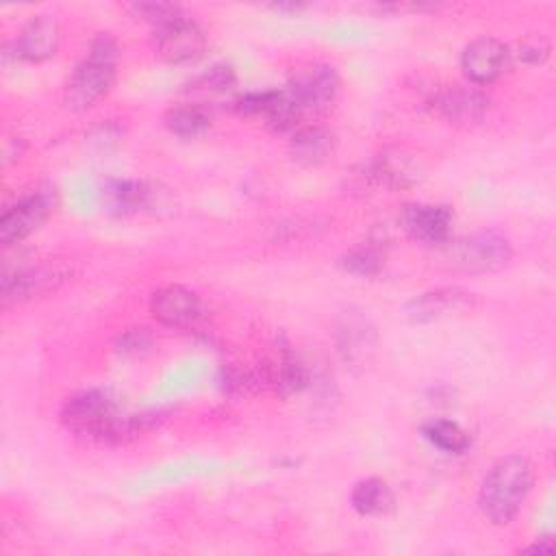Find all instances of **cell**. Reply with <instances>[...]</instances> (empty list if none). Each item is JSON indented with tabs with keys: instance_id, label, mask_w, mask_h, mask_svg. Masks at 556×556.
<instances>
[{
	"instance_id": "9a60e30c",
	"label": "cell",
	"mask_w": 556,
	"mask_h": 556,
	"mask_svg": "<svg viewBox=\"0 0 556 556\" xmlns=\"http://www.w3.org/2000/svg\"><path fill=\"white\" fill-rule=\"evenodd\" d=\"M332 152V137L319 126H304L291 135L289 154L298 165L315 167L321 165Z\"/></svg>"
},
{
	"instance_id": "4fadbf2b",
	"label": "cell",
	"mask_w": 556,
	"mask_h": 556,
	"mask_svg": "<svg viewBox=\"0 0 556 556\" xmlns=\"http://www.w3.org/2000/svg\"><path fill=\"white\" fill-rule=\"evenodd\" d=\"M61 43V28L59 22L52 15H37L24 28L13 41V54L20 61L26 63H41L50 56H54L56 48Z\"/></svg>"
},
{
	"instance_id": "ac0fdd59",
	"label": "cell",
	"mask_w": 556,
	"mask_h": 556,
	"mask_svg": "<svg viewBox=\"0 0 556 556\" xmlns=\"http://www.w3.org/2000/svg\"><path fill=\"white\" fill-rule=\"evenodd\" d=\"M352 508L365 517H378L393 508V493L380 478H365L354 484L350 495Z\"/></svg>"
},
{
	"instance_id": "3957f363",
	"label": "cell",
	"mask_w": 556,
	"mask_h": 556,
	"mask_svg": "<svg viewBox=\"0 0 556 556\" xmlns=\"http://www.w3.org/2000/svg\"><path fill=\"white\" fill-rule=\"evenodd\" d=\"M117 56L119 48L111 35H100L91 43L87 56L74 67L65 85L67 109L87 111L111 91L115 83Z\"/></svg>"
},
{
	"instance_id": "44dd1931",
	"label": "cell",
	"mask_w": 556,
	"mask_h": 556,
	"mask_svg": "<svg viewBox=\"0 0 556 556\" xmlns=\"http://www.w3.org/2000/svg\"><path fill=\"white\" fill-rule=\"evenodd\" d=\"M421 434L447 454H463L469 447V434L450 419H430L421 426Z\"/></svg>"
},
{
	"instance_id": "277c9868",
	"label": "cell",
	"mask_w": 556,
	"mask_h": 556,
	"mask_svg": "<svg viewBox=\"0 0 556 556\" xmlns=\"http://www.w3.org/2000/svg\"><path fill=\"white\" fill-rule=\"evenodd\" d=\"M443 258L452 269L465 274H493L504 269L513 258V248L497 232H473L443 245Z\"/></svg>"
},
{
	"instance_id": "ffe728a7",
	"label": "cell",
	"mask_w": 556,
	"mask_h": 556,
	"mask_svg": "<svg viewBox=\"0 0 556 556\" xmlns=\"http://www.w3.org/2000/svg\"><path fill=\"white\" fill-rule=\"evenodd\" d=\"M302 109L295 104V100L287 93V89L271 93L263 115L267 119V126L274 132H295L300 128V117H302Z\"/></svg>"
},
{
	"instance_id": "4316f807",
	"label": "cell",
	"mask_w": 556,
	"mask_h": 556,
	"mask_svg": "<svg viewBox=\"0 0 556 556\" xmlns=\"http://www.w3.org/2000/svg\"><path fill=\"white\" fill-rule=\"evenodd\" d=\"M523 552H530V554H552L554 552V541L549 539V536H545V539H541V541H536L534 545H530V547H523Z\"/></svg>"
},
{
	"instance_id": "e0dca14e",
	"label": "cell",
	"mask_w": 556,
	"mask_h": 556,
	"mask_svg": "<svg viewBox=\"0 0 556 556\" xmlns=\"http://www.w3.org/2000/svg\"><path fill=\"white\" fill-rule=\"evenodd\" d=\"M150 189L139 180H109L102 187V202L115 215H128L148 204Z\"/></svg>"
},
{
	"instance_id": "6da1fadb",
	"label": "cell",
	"mask_w": 556,
	"mask_h": 556,
	"mask_svg": "<svg viewBox=\"0 0 556 556\" xmlns=\"http://www.w3.org/2000/svg\"><path fill=\"white\" fill-rule=\"evenodd\" d=\"M67 430L96 443H122L141 430L146 417L128 415L109 391L83 389L70 395L59 413Z\"/></svg>"
},
{
	"instance_id": "484cf974",
	"label": "cell",
	"mask_w": 556,
	"mask_h": 556,
	"mask_svg": "<svg viewBox=\"0 0 556 556\" xmlns=\"http://www.w3.org/2000/svg\"><path fill=\"white\" fill-rule=\"evenodd\" d=\"M235 83V70L226 63L213 65L206 74L198 78V89L206 91H226Z\"/></svg>"
},
{
	"instance_id": "7a4b0ae2",
	"label": "cell",
	"mask_w": 556,
	"mask_h": 556,
	"mask_svg": "<svg viewBox=\"0 0 556 556\" xmlns=\"http://www.w3.org/2000/svg\"><path fill=\"white\" fill-rule=\"evenodd\" d=\"M534 484V465L523 454H508L493 463L480 486V508L493 523H510Z\"/></svg>"
},
{
	"instance_id": "cb8c5ba5",
	"label": "cell",
	"mask_w": 556,
	"mask_h": 556,
	"mask_svg": "<svg viewBox=\"0 0 556 556\" xmlns=\"http://www.w3.org/2000/svg\"><path fill=\"white\" fill-rule=\"evenodd\" d=\"M115 350L119 356L139 358L152 350V334L146 328H128L117 337Z\"/></svg>"
},
{
	"instance_id": "5b68a950",
	"label": "cell",
	"mask_w": 556,
	"mask_h": 556,
	"mask_svg": "<svg viewBox=\"0 0 556 556\" xmlns=\"http://www.w3.org/2000/svg\"><path fill=\"white\" fill-rule=\"evenodd\" d=\"M152 46L159 59L172 65H187L198 61L206 50V35L198 22L182 15L154 28Z\"/></svg>"
},
{
	"instance_id": "5bb4252c",
	"label": "cell",
	"mask_w": 556,
	"mask_h": 556,
	"mask_svg": "<svg viewBox=\"0 0 556 556\" xmlns=\"http://www.w3.org/2000/svg\"><path fill=\"white\" fill-rule=\"evenodd\" d=\"M50 202L41 193L22 195L15 204H11L0 217V241L4 245H13L35 232L43 219L48 217Z\"/></svg>"
},
{
	"instance_id": "8992f818",
	"label": "cell",
	"mask_w": 556,
	"mask_h": 556,
	"mask_svg": "<svg viewBox=\"0 0 556 556\" xmlns=\"http://www.w3.org/2000/svg\"><path fill=\"white\" fill-rule=\"evenodd\" d=\"M339 85L341 80L332 65L308 63L293 72L285 89L302 111H319L337 98Z\"/></svg>"
},
{
	"instance_id": "30bf717a",
	"label": "cell",
	"mask_w": 556,
	"mask_h": 556,
	"mask_svg": "<svg viewBox=\"0 0 556 556\" xmlns=\"http://www.w3.org/2000/svg\"><path fill=\"white\" fill-rule=\"evenodd\" d=\"M476 304L473 293L458 287H441L413 298L406 304V315L415 324H428L454 313H467Z\"/></svg>"
},
{
	"instance_id": "52a82bcc",
	"label": "cell",
	"mask_w": 556,
	"mask_h": 556,
	"mask_svg": "<svg viewBox=\"0 0 556 556\" xmlns=\"http://www.w3.org/2000/svg\"><path fill=\"white\" fill-rule=\"evenodd\" d=\"M510 50L495 37H478L469 41L460 54V67L467 80L476 87L497 80L508 67Z\"/></svg>"
},
{
	"instance_id": "7c38bea8",
	"label": "cell",
	"mask_w": 556,
	"mask_h": 556,
	"mask_svg": "<svg viewBox=\"0 0 556 556\" xmlns=\"http://www.w3.org/2000/svg\"><path fill=\"white\" fill-rule=\"evenodd\" d=\"M441 117L454 124H476L489 111V96L476 85H450L434 98Z\"/></svg>"
},
{
	"instance_id": "7402d4cb",
	"label": "cell",
	"mask_w": 556,
	"mask_h": 556,
	"mask_svg": "<svg viewBox=\"0 0 556 556\" xmlns=\"http://www.w3.org/2000/svg\"><path fill=\"white\" fill-rule=\"evenodd\" d=\"M384 265V254L380 250V245L376 243H363L352 248L343 258H341V267L358 278H371L376 276Z\"/></svg>"
},
{
	"instance_id": "d4e9b609",
	"label": "cell",
	"mask_w": 556,
	"mask_h": 556,
	"mask_svg": "<svg viewBox=\"0 0 556 556\" xmlns=\"http://www.w3.org/2000/svg\"><path fill=\"white\" fill-rule=\"evenodd\" d=\"M513 54H515L519 61L528 63V65H541V63H545L547 56H549V43H547V39L541 37V35H530V37H526V39L519 41L517 52H510V56H513Z\"/></svg>"
},
{
	"instance_id": "9c48e42d",
	"label": "cell",
	"mask_w": 556,
	"mask_h": 556,
	"mask_svg": "<svg viewBox=\"0 0 556 556\" xmlns=\"http://www.w3.org/2000/svg\"><path fill=\"white\" fill-rule=\"evenodd\" d=\"M400 222L410 239L426 245H445L452 239L454 213L445 204H408Z\"/></svg>"
},
{
	"instance_id": "603a6c76",
	"label": "cell",
	"mask_w": 556,
	"mask_h": 556,
	"mask_svg": "<svg viewBox=\"0 0 556 556\" xmlns=\"http://www.w3.org/2000/svg\"><path fill=\"white\" fill-rule=\"evenodd\" d=\"M137 20H143V22H150L154 24V28L172 22V20H178L182 17V9L178 4H172V2H132L126 7Z\"/></svg>"
},
{
	"instance_id": "8fae6325",
	"label": "cell",
	"mask_w": 556,
	"mask_h": 556,
	"mask_svg": "<svg viewBox=\"0 0 556 556\" xmlns=\"http://www.w3.org/2000/svg\"><path fill=\"white\" fill-rule=\"evenodd\" d=\"M150 311L163 326L189 328L200 319L202 302L195 291L180 285H167L152 295Z\"/></svg>"
},
{
	"instance_id": "ba28073f",
	"label": "cell",
	"mask_w": 556,
	"mask_h": 556,
	"mask_svg": "<svg viewBox=\"0 0 556 556\" xmlns=\"http://www.w3.org/2000/svg\"><path fill=\"white\" fill-rule=\"evenodd\" d=\"M365 178L376 187L408 189L424 180V165L415 154L402 148H391L374 156L365 169Z\"/></svg>"
},
{
	"instance_id": "2e32d148",
	"label": "cell",
	"mask_w": 556,
	"mask_h": 556,
	"mask_svg": "<svg viewBox=\"0 0 556 556\" xmlns=\"http://www.w3.org/2000/svg\"><path fill=\"white\" fill-rule=\"evenodd\" d=\"M374 348V328L367 317L358 313H345L339 326V352L345 361H363Z\"/></svg>"
},
{
	"instance_id": "d6986e66",
	"label": "cell",
	"mask_w": 556,
	"mask_h": 556,
	"mask_svg": "<svg viewBox=\"0 0 556 556\" xmlns=\"http://www.w3.org/2000/svg\"><path fill=\"white\" fill-rule=\"evenodd\" d=\"M163 126L176 137L195 139L211 128V115L200 104H178L163 115Z\"/></svg>"
}]
</instances>
